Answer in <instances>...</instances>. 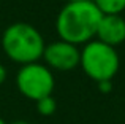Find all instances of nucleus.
<instances>
[{
  "label": "nucleus",
  "mask_w": 125,
  "mask_h": 124,
  "mask_svg": "<svg viewBox=\"0 0 125 124\" xmlns=\"http://www.w3.org/2000/svg\"><path fill=\"white\" fill-rule=\"evenodd\" d=\"M103 13L92 0L68 2L59 11L55 19V29L60 40L71 45H85L97 37V29Z\"/></svg>",
  "instance_id": "1"
},
{
  "label": "nucleus",
  "mask_w": 125,
  "mask_h": 124,
  "mask_svg": "<svg viewBox=\"0 0 125 124\" xmlns=\"http://www.w3.org/2000/svg\"><path fill=\"white\" fill-rule=\"evenodd\" d=\"M2 46L11 61L25 65L41 59L46 43L37 27L27 22H14L3 32Z\"/></svg>",
  "instance_id": "2"
},
{
  "label": "nucleus",
  "mask_w": 125,
  "mask_h": 124,
  "mask_svg": "<svg viewBox=\"0 0 125 124\" xmlns=\"http://www.w3.org/2000/svg\"><path fill=\"white\" fill-rule=\"evenodd\" d=\"M119 54L116 48L100 40H92L84 45L81 51L79 65L89 78L100 81H111L119 70Z\"/></svg>",
  "instance_id": "3"
},
{
  "label": "nucleus",
  "mask_w": 125,
  "mask_h": 124,
  "mask_svg": "<svg viewBox=\"0 0 125 124\" xmlns=\"http://www.w3.org/2000/svg\"><path fill=\"white\" fill-rule=\"evenodd\" d=\"M16 84L24 97L37 102L43 97L52 96L55 81L48 65L33 62V64H25L19 68L16 75Z\"/></svg>",
  "instance_id": "4"
},
{
  "label": "nucleus",
  "mask_w": 125,
  "mask_h": 124,
  "mask_svg": "<svg viewBox=\"0 0 125 124\" xmlns=\"http://www.w3.org/2000/svg\"><path fill=\"white\" fill-rule=\"evenodd\" d=\"M43 59L46 61L49 68L60 70V72H68L79 65L81 51L78 50L76 45L59 40V41H52V43L44 46Z\"/></svg>",
  "instance_id": "5"
},
{
  "label": "nucleus",
  "mask_w": 125,
  "mask_h": 124,
  "mask_svg": "<svg viewBox=\"0 0 125 124\" xmlns=\"http://www.w3.org/2000/svg\"><path fill=\"white\" fill-rule=\"evenodd\" d=\"M100 41L116 48L125 41V19L120 14H103L97 29Z\"/></svg>",
  "instance_id": "6"
},
{
  "label": "nucleus",
  "mask_w": 125,
  "mask_h": 124,
  "mask_svg": "<svg viewBox=\"0 0 125 124\" xmlns=\"http://www.w3.org/2000/svg\"><path fill=\"white\" fill-rule=\"evenodd\" d=\"M103 14H120L125 10V0H92Z\"/></svg>",
  "instance_id": "7"
},
{
  "label": "nucleus",
  "mask_w": 125,
  "mask_h": 124,
  "mask_svg": "<svg viewBox=\"0 0 125 124\" xmlns=\"http://www.w3.org/2000/svg\"><path fill=\"white\" fill-rule=\"evenodd\" d=\"M37 112L40 113L41 116H51L55 113L57 110V102L52 96H48V97H43V99L37 100Z\"/></svg>",
  "instance_id": "8"
},
{
  "label": "nucleus",
  "mask_w": 125,
  "mask_h": 124,
  "mask_svg": "<svg viewBox=\"0 0 125 124\" xmlns=\"http://www.w3.org/2000/svg\"><path fill=\"white\" fill-rule=\"evenodd\" d=\"M98 84V89L101 91V92H109L111 89H113V84H111V81H100V83H97Z\"/></svg>",
  "instance_id": "9"
},
{
  "label": "nucleus",
  "mask_w": 125,
  "mask_h": 124,
  "mask_svg": "<svg viewBox=\"0 0 125 124\" xmlns=\"http://www.w3.org/2000/svg\"><path fill=\"white\" fill-rule=\"evenodd\" d=\"M5 80H6V68L0 64V84L5 83Z\"/></svg>",
  "instance_id": "10"
},
{
  "label": "nucleus",
  "mask_w": 125,
  "mask_h": 124,
  "mask_svg": "<svg viewBox=\"0 0 125 124\" xmlns=\"http://www.w3.org/2000/svg\"><path fill=\"white\" fill-rule=\"evenodd\" d=\"M10 124H30V123H27V121H22V119H19V121H13V123H10Z\"/></svg>",
  "instance_id": "11"
},
{
  "label": "nucleus",
  "mask_w": 125,
  "mask_h": 124,
  "mask_svg": "<svg viewBox=\"0 0 125 124\" xmlns=\"http://www.w3.org/2000/svg\"><path fill=\"white\" fill-rule=\"evenodd\" d=\"M68 2H84V0H68Z\"/></svg>",
  "instance_id": "12"
},
{
  "label": "nucleus",
  "mask_w": 125,
  "mask_h": 124,
  "mask_svg": "<svg viewBox=\"0 0 125 124\" xmlns=\"http://www.w3.org/2000/svg\"><path fill=\"white\" fill-rule=\"evenodd\" d=\"M0 124H6V123H5V121H3V119H2V118H0Z\"/></svg>",
  "instance_id": "13"
}]
</instances>
